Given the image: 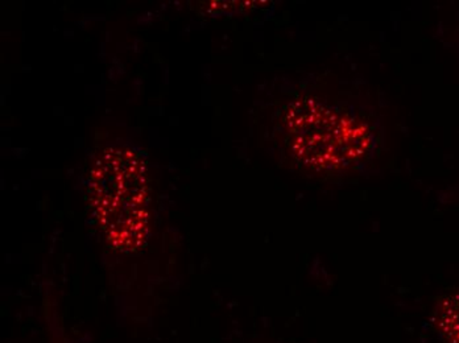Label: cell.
Segmentation results:
<instances>
[{"label":"cell","mask_w":459,"mask_h":343,"mask_svg":"<svg viewBox=\"0 0 459 343\" xmlns=\"http://www.w3.org/2000/svg\"><path fill=\"white\" fill-rule=\"evenodd\" d=\"M288 124L295 155L317 171L349 168L371 148V133L362 122L317 100L290 108Z\"/></svg>","instance_id":"obj_1"},{"label":"cell","mask_w":459,"mask_h":343,"mask_svg":"<svg viewBox=\"0 0 459 343\" xmlns=\"http://www.w3.org/2000/svg\"><path fill=\"white\" fill-rule=\"evenodd\" d=\"M435 325L447 342L459 343V292L447 296L438 304Z\"/></svg>","instance_id":"obj_2"}]
</instances>
